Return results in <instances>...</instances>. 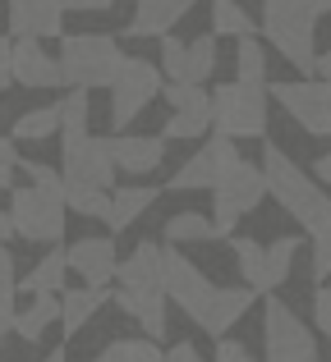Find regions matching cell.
Segmentation results:
<instances>
[{"mask_svg":"<svg viewBox=\"0 0 331 362\" xmlns=\"http://www.w3.org/2000/svg\"><path fill=\"white\" fill-rule=\"evenodd\" d=\"M262 175H267V193H276V202L304 225V234L313 239V275L327 280L331 275V197L322 193L308 170H299L276 142L262 147Z\"/></svg>","mask_w":331,"mask_h":362,"instance_id":"obj_1","label":"cell"},{"mask_svg":"<svg viewBox=\"0 0 331 362\" xmlns=\"http://www.w3.org/2000/svg\"><path fill=\"white\" fill-rule=\"evenodd\" d=\"M318 18H322L318 0H262V37L304 74H313L318 64Z\"/></svg>","mask_w":331,"mask_h":362,"instance_id":"obj_2","label":"cell"},{"mask_svg":"<svg viewBox=\"0 0 331 362\" xmlns=\"http://www.w3.org/2000/svg\"><path fill=\"white\" fill-rule=\"evenodd\" d=\"M60 78L69 88H111L125 64V51H120L116 37L106 33H64L60 37Z\"/></svg>","mask_w":331,"mask_h":362,"instance_id":"obj_3","label":"cell"},{"mask_svg":"<svg viewBox=\"0 0 331 362\" xmlns=\"http://www.w3.org/2000/svg\"><path fill=\"white\" fill-rule=\"evenodd\" d=\"M212 124L225 138H262L267 133V88L262 83H221L212 92Z\"/></svg>","mask_w":331,"mask_h":362,"instance_id":"obj_4","label":"cell"},{"mask_svg":"<svg viewBox=\"0 0 331 362\" xmlns=\"http://www.w3.org/2000/svg\"><path fill=\"white\" fill-rule=\"evenodd\" d=\"M69 206H64V193H46V188L28 184L14 188L9 197V221H14V234L28 243H60L64 239V221H69Z\"/></svg>","mask_w":331,"mask_h":362,"instance_id":"obj_5","label":"cell"},{"mask_svg":"<svg viewBox=\"0 0 331 362\" xmlns=\"http://www.w3.org/2000/svg\"><path fill=\"white\" fill-rule=\"evenodd\" d=\"M267 197V175H262V165H249V160H240V165H230L221 175V184L212 188V221H216V239H230L235 225H240V216H249L253 206Z\"/></svg>","mask_w":331,"mask_h":362,"instance_id":"obj_6","label":"cell"},{"mask_svg":"<svg viewBox=\"0 0 331 362\" xmlns=\"http://www.w3.org/2000/svg\"><path fill=\"white\" fill-rule=\"evenodd\" d=\"M262 339L267 358L262 362H318V339L276 293H262Z\"/></svg>","mask_w":331,"mask_h":362,"instance_id":"obj_7","label":"cell"},{"mask_svg":"<svg viewBox=\"0 0 331 362\" xmlns=\"http://www.w3.org/2000/svg\"><path fill=\"white\" fill-rule=\"evenodd\" d=\"M162 92V64L143 60V55H125L116 83H111V124L129 129L147 110V101Z\"/></svg>","mask_w":331,"mask_h":362,"instance_id":"obj_8","label":"cell"},{"mask_svg":"<svg viewBox=\"0 0 331 362\" xmlns=\"http://www.w3.org/2000/svg\"><path fill=\"white\" fill-rule=\"evenodd\" d=\"M116 151L111 138H92V133H64L60 138V175L64 184H97L111 188L116 184Z\"/></svg>","mask_w":331,"mask_h":362,"instance_id":"obj_9","label":"cell"},{"mask_svg":"<svg viewBox=\"0 0 331 362\" xmlns=\"http://www.w3.org/2000/svg\"><path fill=\"white\" fill-rule=\"evenodd\" d=\"M267 97L313 138H331V83L304 78V83H267Z\"/></svg>","mask_w":331,"mask_h":362,"instance_id":"obj_10","label":"cell"},{"mask_svg":"<svg viewBox=\"0 0 331 362\" xmlns=\"http://www.w3.org/2000/svg\"><path fill=\"white\" fill-rule=\"evenodd\" d=\"M162 289H166V298L175 303L189 321H198V317H203V308L212 303L216 284L207 280V275L198 271L184 252H170V247H166V257H162Z\"/></svg>","mask_w":331,"mask_h":362,"instance_id":"obj_11","label":"cell"},{"mask_svg":"<svg viewBox=\"0 0 331 362\" xmlns=\"http://www.w3.org/2000/svg\"><path fill=\"white\" fill-rule=\"evenodd\" d=\"M240 147H235V138H225V133H216V138L203 142V151H193V156L184 160V165L175 170V179H170L166 188H175V193H193V188H216L221 184V175L230 165H240Z\"/></svg>","mask_w":331,"mask_h":362,"instance_id":"obj_12","label":"cell"},{"mask_svg":"<svg viewBox=\"0 0 331 362\" xmlns=\"http://www.w3.org/2000/svg\"><path fill=\"white\" fill-rule=\"evenodd\" d=\"M14 37H64V0H5Z\"/></svg>","mask_w":331,"mask_h":362,"instance_id":"obj_13","label":"cell"},{"mask_svg":"<svg viewBox=\"0 0 331 362\" xmlns=\"http://www.w3.org/2000/svg\"><path fill=\"white\" fill-rule=\"evenodd\" d=\"M69 257V271L79 275L83 284H111L120 271V252H116V239H79L64 247Z\"/></svg>","mask_w":331,"mask_h":362,"instance_id":"obj_14","label":"cell"},{"mask_svg":"<svg viewBox=\"0 0 331 362\" xmlns=\"http://www.w3.org/2000/svg\"><path fill=\"white\" fill-rule=\"evenodd\" d=\"M14 83L18 88H33V92L55 88V83H64L60 60H51L37 37H14Z\"/></svg>","mask_w":331,"mask_h":362,"instance_id":"obj_15","label":"cell"},{"mask_svg":"<svg viewBox=\"0 0 331 362\" xmlns=\"http://www.w3.org/2000/svg\"><path fill=\"white\" fill-rule=\"evenodd\" d=\"M258 298H262V293H258V289H249V284H244V289H216V293H212V303L203 308V317H198L193 326H203L212 339H221L225 330H230L235 321H240Z\"/></svg>","mask_w":331,"mask_h":362,"instance_id":"obj_16","label":"cell"},{"mask_svg":"<svg viewBox=\"0 0 331 362\" xmlns=\"http://www.w3.org/2000/svg\"><path fill=\"white\" fill-rule=\"evenodd\" d=\"M116 303H120L125 317H134L138 326H143L147 339L166 335V289H129V284H120Z\"/></svg>","mask_w":331,"mask_h":362,"instance_id":"obj_17","label":"cell"},{"mask_svg":"<svg viewBox=\"0 0 331 362\" xmlns=\"http://www.w3.org/2000/svg\"><path fill=\"white\" fill-rule=\"evenodd\" d=\"M116 298V289H106V284H83V289H64L60 293V330L64 335H79L83 326H88L92 317H97L106 303Z\"/></svg>","mask_w":331,"mask_h":362,"instance_id":"obj_18","label":"cell"},{"mask_svg":"<svg viewBox=\"0 0 331 362\" xmlns=\"http://www.w3.org/2000/svg\"><path fill=\"white\" fill-rule=\"evenodd\" d=\"M193 5L198 0H138L134 18H129V37H166Z\"/></svg>","mask_w":331,"mask_h":362,"instance_id":"obj_19","label":"cell"},{"mask_svg":"<svg viewBox=\"0 0 331 362\" xmlns=\"http://www.w3.org/2000/svg\"><path fill=\"white\" fill-rule=\"evenodd\" d=\"M116 151V165L125 175H152L166 156V138H143V133H129V138H111Z\"/></svg>","mask_w":331,"mask_h":362,"instance_id":"obj_20","label":"cell"},{"mask_svg":"<svg viewBox=\"0 0 331 362\" xmlns=\"http://www.w3.org/2000/svg\"><path fill=\"white\" fill-rule=\"evenodd\" d=\"M162 247L157 243H138L134 252L120 262V271H116V280L120 284H129V289H162Z\"/></svg>","mask_w":331,"mask_h":362,"instance_id":"obj_21","label":"cell"},{"mask_svg":"<svg viewBox=\"0 0 331 362\" xmlns=\"http://www.w3.org/2000/svg\"><path fill=\"white\" fill-rule=\"evenodd\" d=\"M162 197V188H143V184H129V188H116L111 193V216H106V225H111V234H125L134 221H143V211Z\"/></svg>","mask_w":331,"mask_h":362,"instance_id":"obj_22","label":"cell"},{"mask_svg":"<svg viewBox=\"0 0 331 362\" xmlns=\"http://www.w3.org/2000/svg\"><path fill=\"white\" fill-rule=\"evenodd\" d=\"M230 252L235 262H240V275L249 289L258 293H271V280H267V247L258 239H249V234H230Z\"/></svg>","mask_w":331,"mask_h":362,"instance_id":"obj_23","label":"cell"},{"mask_svg":"<svg viewBox=\"0 0 331 362\" xmlns=\"http://www.w3.org/2000/svg\"><path fill=\"white\" fill-rule=\"evenodd\" d=\"M60 321V293H33V308H23L14 317V330L23 344H37L46 335V326Z\"/></svg>","mask_w":331,"mask_h":362,"instance_id":"obj_24","label":"cell"},{"mask_svg":"<svg viewBox=\"0 0 331 362\" xmlns=\"http://www.w3.org/2000/svg\"><path fill=\"white\" fill-rule=\"evenodd\" d=\"M64 275H69V257L64 252H46L42 262L18 280V293H55V289H64Z\"/></svg>","mask_w":331,"mask_h":362,"instance_id":"obj_25","label":"cell"},{"mask_svg":"<svg viewBox=\"0 0 331 362\" xmlns=\"http://www.w3.org/2000/svg\"><path fill=\"white\" fill-rule=\"evenodd\" d=\"M216 239V221L212 211H175L166 221V243H212Z\"/></svg>","mask_w":331,"mask_h":362,"instance_id":"obj_26","label":"cell"},{"mask_svg":"<svg viewBox=\"0 0 331 362\" xmlns=\"http://www.w3.org/2000/svg\"><path fill=\"white\" fill-rule=\"evenodd\" d=\"M55 133H60V101L23 110V115L14 119V138L18 142H46V138H55Z\"/></svg>","mask_w":331,"mask_h":362,"instance_id":"obj_27","label":"cell"},{"mask_svg":"<svg viewBox=\"0 0 331 362\" xmlns=\"http://www.w3.org/2000/svg\"><path fill=\"white\" fill-rule=\"evenodd\" d=\"M212 33L240 42V37H258L262 28L244 14V5H235V0H212Z\"/></svg>","mask_w":331,"mask_h":362,"instance_id":"obj_28","label":"cell"},{"mask_svg":"<svg viewBox=\"0 0 331 362\" xmlns=\"http://www.w3.org/2000/svg\"><path fill=\"white\" fill-rule=\"evenodd\" d=\"M64 206L79 216H92V221H106L111 216V188L97 184H64Z\"/></svg>","mask_w":331,"mask_h":362,"instance_id":"obj_29","label":"cell"},{"mask_svg":"<svg viewBox=\"0 0 331 362\" xmlns=\"http://www.w3.org/2000/svg\"><path fill=\"white\" fill-rule=\"evenodd\" d=\"M216 74V33L189 42V55H184V83H207Z\"/></svg>","mask_w":331,"mask_h":362,"instance_id":"obj_30","label":"cell"},{"mask_svg":"<svg viewBox=\"0 0 331 362\" xmlns=\"http://www.w3.org/2000/svg\"><path fill=\"white\" fill-rule=\"evenodd\" d=\"M235 69H240V83H262V88H267V51H262L258 37H240V46H235Z\"/></svg>","mask_w":331,"mask_h":362,"instance_id":"obj_31","label":"cell"},{"mask_svg":"<svg viewBox=\"0 0 331 362\" xmlns=\"http://www.w3.org/2000/svg\"><path fill=\"white\" fill-rule=\"evenodd\" d=\"M101 362H166L157 339H116L101 349Z\"/></svg>","mask_w":331,"mask_h":362,"instance_id":"obj_32","label":"cell"},{"mask_svg":"<svg viewBox=\"0 0 331 362\" xmlns=\"http://www.w3.org/2000/svg\"><path fill=\"white\" fill-rule=\"evenodd\" d=\"M166 106L189 110V115H212V97L203 92V83H166Z\"/></svg>","mask_w":331,"mask_h":362,"instance_id":"obj_33","label":"cell"},{"mask_svg":"<svg viewBox=\"0 0 331 362\" xmlns=\"http://www.w3.org/2000/svg\"><path fill=\"white\" fill-rule=\"evenodd\" d=\"M295 252H299V239H295V234H286V239L267 243V280H271V289H281V284L290 280V266H295Z\"/></svg>","mask_w":331,"mask_h":362,"instance_id":"obj_34","label":"cell"},{"mask_svg":"<svg viewBox=\"0 0 331 362\" xmlns=\"http://www.w3.org/2000/svg\"><path fill=\"white\" fill-rule=\"evenodd\" d=\"M64 133H88V88H74L60 97V138Z\"/></svg>","mask_w":331,"mask_h":362,"instance_id":"obj_35","label":"cell"},{"mask_svg":"<svg viewBox=\"0 0 331 362\" xmlns=\"http://www.w3.org/2000/svg\"><path fill=\"white\" fill-rule=\"evenodd\" d=\"M207 129H212V115H189V110H175V115L166 119L162 138H166V142H179V138H203Z\"/></svg>","mask_w":331,"mask_h":362,"instance_id":"obj_36","label":"cell"},{"mask_svg":"<svg viewBox=\"0 0 331 362\" xmlns=\"http://www.w3.org/2000/svg\"><path fill=\"white\" fill-rule=\"evenodd\" d=\"M184 55H189V42H179V37H162V69L170 83H184Z\"/></svg>","mask_w":331,"mask_h":362,"instance_id":"obj_37","label":"cell"},{"mask_svg":"<svg viewBox=\"0 0 331 362\" xmlns=\"http://www.w3.org/2000/svg\"><path fill=\"white\" fill-rule=\"evenodd\" d=\"M18 170H23L37 188H46V193H64V175H60V170L42 165V160H18Z\"/></svg>","mask_w":331,"mask_h":362,"instance_id":"obj_38","label":"cell"},{"mask_svg":"<svg viewBox=\"0 0 331 362\" xmlns=\"http://www.w3.org/2000/svg\"><path fill=\"white\" fill-rule=\"evenodd\" d=\"M14 175H18V147L14 138H0V188H18Z\"/></svg>","mask_w":331,"mask_h":362,"instance_id":"obj_39","label":"cell"},{"mask_svg":"<svg viewBox=\"0 0 331 362\" xmlns=\"http://www.w3.org/2000/svg\"><path fill=\"white\" fill-rule=\"evenodd\" d=\"M313 326L331 339V284H322V289L313 293Z\"/></svg>","mask_w":331,"mask_h":362,"instance_id":"obj_40","label":"cell"},{"mask_svg":"<svg viewBox=\"0 0 331 362\" xmlns=\"http://www.w3.org/2000/svg\"><path fill=\"white\" fill-rule=\"evenodd\" d=\"M212 362H258V358H253L249 349L240 344V339H225V335H221V344H216V358H212Z\"/></svg>","mask_w":331,"mask_h":362,"instance_id":"obj_41","label":"cell"},{"mask_svg":"<svg viewBox=\"0 0 331 362\" xmlns=\"http://www.w3.org/2000/svg\"><path fill=\"white\" fill-rule=\"evenodd\" d=\"M14 83V37L0 33V88Z\"/></svg>","mask_w":331,"mask_h":362,"instance_id":"obj_42","label":"cell"},{"mask_svg":"<svg viewBox=\"0 0 331 362\" xmlns=\"http://www.w3.org/2000/svg\"><path fill=\"white\" fill-rule=\"evenodd\" d=\"M14 317H18V312H14V289H5V293H0V339L14 330Z\"/></svg>","mask_w":331,"mask_h":362,"instance_id":"obj_43","label":"cell"},{"mask_svg":"<svg viewBox=\"0 0 331 362\" xmlns=\"http://www.w3.org/2000/svg\"><path fill=\"white\" fill-rule=\"evenodd\" d=\"M5 289H18V284H14V252L0 243V293Z\"/></svg>","mask_w":331,"mask_h":362,"instance_id":"obj_44","label":"cell"},{"mask_svg":"<svg viewBox=\"0 0 331 362\" xmlns=\"http://www.w3.org/2000/svg\"><path fill=\"white\" fill-rule=\"evenodd\" d=\"M166 362H203V354H198L193 344H175V349L166 354Z\"/></svg>","mask_w":331,"mask_h":362,"instance_id":"obj_45","label":"cell"},{"mask_svg":"<svg viewBox=\"0 0 331 362\" xmlns=\"http://www.w3.org/2000/svg\"><path fill=\"white\" fill-rule=\"evenodd\" d=\"M116 0H64V9H79V14H92V9H111Z\"/></svg>","mask_w":331,"mask_h":362,"instance_id":"obj_46","label":"cell"},{"mask_svg":"<svg viewBox=\"0 0 331 362\" xmlns=\"http://www.w3.org/2000/svg\"><path fill=\"white\" fill-rule=\"evenodd\" d=\"M313 179H318V184H331V151L313 160Z\"/></svg>","mask_w":331,"mask_h":362,"instance_id":"obj_47","label":"cell"},{"mask_svg":"<svg viewBox=\"0 0 331 362\" xmlns=\"http://www.w3.org/2000/svg\"><path fill=\"white\" fill-rule=\"evenodd\" d=\"M313 74H318V78H327V83H331V51H322V55H318Z\"/></svg>","mask_w":331,"mask_h":362,"instance_id":"obj_48","label":"cell"},{"mask_svg":"<svg viewBox=\"0 0 331 362\" xmlns=\"http://www.w3.org/2000/svg\"><path fill=\"white\" fill-rule=\"evenodd\" d=\"M9 234H14V221H9V211H0V243H5Z\"/></svg>","mask_w":331,"mask_h":362,"instance_id":"obj_49","label":"cell"},{"mask_svg":"<svg viewBox=\"0 0 331 362\" xmlns=\"http://www.w3.org/2000/svg\"><path fill=\"white\" fill-rule=\"evenodd\" d=\"M42 362H69V358H64V349H55V354H46Z\"/></svg>","mask_w":331,"mask_h":362,"instance_id":"obj_50","label":"cell"},{"mask_svg":"<svg viewBox=\"0 0 331 362\" xmlns=\"http://www.w3.org/2000/svg\"><path fill=\"white\" fill-rule=\"evenodd\" d=\"M318 9H322V14H331V0H318Z\"/></svg>","mask_w":331,"mask_h":362,"instance_id":"obj_51","label":"cell"},{"mask_svg":"<svg viewBox=\"0 0 331 362\" xmlns=\"http://www.w3.org/2000/svg\"><path fill=\"white\" fill-rule=\"evenodd\" d=\"M97 362H101V358H97Z\"/></svg>","mask_w":331,"mask_h":362,"instance_id":"obj_52","label":"cell"}]
</instances>
